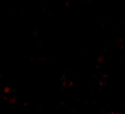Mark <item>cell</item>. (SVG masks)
<instances>
[{
    "label": "cell",
    "mask_w": 125,
    "mask_h": 114,
    "mask_svg": "<svg viewBox=\"0 0 125 114\" xmlns=\"http://www.w3.org/2000/svg\"><path fill=\"white\" fill-rule=\"evenodd\" d=\"M9 91V87H5L4 89V92L5 93H8Z\"/></svg>",
    "instance_id": "6da1fadb"
},
{
    "label": "cell",
    "mask_w": 125,
    "mask_h": 114,
    "mask_svg": "<svg viewBox=\"0 0 125 114\" xmlns=\"http://www.w3.org/2000/svg\"></svg>",
    "instance_id": "7a4b0ae2"
}]
</instances>
